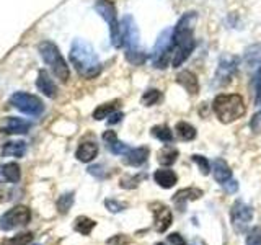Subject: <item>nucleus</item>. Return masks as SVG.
<instances>
[{
  "mask_svg": "<svg viewBox=\"0 0 261 245\" xmlns=\"http://www.w3.org/2000/svg\"><path fill=\"white\" fill-rule=\"evenodd\" d=\"M239 69V57L237 56H224L220 59L216 76H214V87H225L232 82L233 76Z\"/></svg>",
  "mask_w": 261,
  "mask_h": 245,
  "instance_id": "10",
  "label": "nucleus"
},
{
  "mask_svg": "<svg viewBox=\"0 0 261 245\" xmlns=\"http://www.w3.org/2000/svg\"><path fill=\"white\" fill-rule=\"evenodd\" d=\"M193 162L198 165V168L201 170V174L202 175H209V172H211V162L204 157V155H193Z\"/></svg>",
  "mask_w": 261,
  "mask_h": 245,
  "instance_id": "34",
  "label": "nucleus"
},
{
  "mask_svg": "<svg viewBox=\"0 0 261 245\" xmlns=\"http://www.w3.org/2000/svg\"><path fill=\"white\" fill-rule=\"evenodd\" d=\"M163 98L162 92L157 88H149V90H145L144 95L141 96V103L144 106H153V105H157L160 100Z\"/></svg>",
  "mask_w": 261,
  "mask_h": 245,
  "instance_id": "30",
  "label": "nucleus"
},
{
  "mask_svg": "<svg viewBox=\"0 0 261 245\" xmlns=\"http://www.w3.org/2000/svg\"><path fill=\"white\" fill-rule=\"evenodd\" d=\"M222 186L227 193H235L237 190H239V182H235V180L232 178V180H228L227 183H224Z\"/></svg>",
  "mask_w": 261,
  "mask_h": 245,
  "instance_id": "39",
  "label": "nucleus"
},
{
  "mask_svg": "<svg viewBox=\"0 0 261 245\" xmlns=\"http://www.w3.org/2000/svg\"><path fill=\"white\" fill-rule=\"evenodd\" d=\"M31 219V211L27 206H15L0 216V231H13L16 227L27 226Z\"/></svg>",
  "mask_w": 261,
  "mask_h": 245,
  "instance_id": "9",
  "label": "nucleus"
},
{
  "mask_svg": "<svg viewBox=\"0 0 261 245\" xmlns=\"http://www.w3.org/2000/svg\"><path fill=\"white\" fill-rule=\"evenodd\" d=\"M171 31L173 28L163 30L152 49V64L155 69H165L168 62H171Z\"/></svg>",
  "mask_w": 261,
  "mask_h": 245,
  "instance_id": "7",
  "label": "nucleus"
},
{
  "mask_svg": "<svg viewBox=\"0 0 261 245\" xmlns=\"http://www.w3.org/2000/svg\"><path fill=\"white\" fill-rule=\"evenodd\" d=\"M193 245H206V243H204L201 239H194V242H193Z\"/></svg>",
  "mask_w": 261,
  "mask_h": 245,
  "instance_id": "42",
  "label": "nucleus"
},
{
  "mask_svg": "<svg viewBox=\"0 0 261 245\" xmlns=\"http://www.w3.org/2000/svg\"><path fill=\"white\" fill-rule=\"evenodd\" d=\"M153 220H155V229L159 232H167V229L173 223L171 209L167 208L165 204H159L157 209H153Z\"/></svg>",
  "mask_w": 261,
  "mask_h": 245,
  "instance_id": "15",
  "label": "nucleus"
},
{
  "mask_svg": "<svg viewBox=\"0 0 261 245\" xmlns=\"http://www.w3.org/2000/svg\"><path fill=\"white\" fill-rule=\"evenodd\" d=\"M105 206L108 208V211H111V212H121V211H124L127 208V204L121 203V201H116V200H106Z\"/></svg>",
  "mask_w": 261,
  "mask_h": 245,
  "instance_id": "36",
  "label": "nucleus"
},
{
  "mask_svg": "<svg viewBox=\"0 0 261 245\" xmlns=\"http://www.w3.org/2000/svg\"><path fill=\"white\" fill-rule=\"evenodd\" d=\"M95 226H96L95 220L87 217V216H80L75 219V223H73V229H75V231L82 235H88L95 229Z\"/></svg>",
  "mask_w": 261,
  "mask_h": 245,
  "instance_id": "29",
  "label": "nucleus"
},
{
  "mask_svg": "<svg viewBox=\"0 0 261 245\" xmlns=\"http://www.w3.org/2000/svg\"><path fill=\"white\" fill-rule=\"evenodd\" d=\"M196 23H198V13L188 12L173 27V31H171V65L173 67H181L194 51Z\"/></svg>",
  "mask_w": 261,
  "mask_h": 245,
  "instance_id": "1",
  "label": "nucleus"
},
{
  "mask_svg": "<svg viewBox=\"0 0 261 245\" xmlns=\"http://www.w3.org/2000/svg\"><path fill=\"white\" fill-rule=\"evenodd\" d=\"M101 168H103L101 165H93V167L88 168V174H92L98 178H105V174H101Z\"/></svg>",
  "mask_w": 261,
  "mask_h": 245,
  "instance_id": "41",
  "label": "nucleus"
},
{
  "mask_svg": "<svg viewBox=\"0 0 261 245\" xmlns=\"http://www.w3.org/2000/svg\"><path fill=\"white\" fill-rule=\"evenodd\" d=\"M95 10L106 23H108L113 46L116 49H121L122 47V36H121V23L118 20L116 5H114L111 0H96Z\"/></svg>",
  "mask_w": 261,
  "mask_h": 245,
  "instance_id": "6",
  "label": "nucleus"
},
{
  "mask_svg": "<svg viewBox=\"0 0 261 245\" xmlns=\"http://www.w3.org/2000/svg\"><path fill=\"white\" fill-rule=\"evenodd\" d=\"M153 180L162 188H173L178 183V175L170 168H160L153 174Z\"/></svg>",
  "mask_w": 261,
  "mask_h": 245,
  "instance_id": "21",
  "label": "nucleus"
},
{
  "mask_svg": "<svg viewBox=\"0 0 261 245\" xmlns=\"http://www.w3.org/2000/svg\"><path fill=\"white\" fill-rule=\"evenodd\" d=\"M30 129H31L30 121H24L21 118H15V116L7 118L5 125L2 126V131L8 134H27Z\"/></svg>",
  "mask_w": 261,
  "mask_h": 245,
  "instance_id": "18",
  "label": "nucleus"
},
{
  "mask_svg": "<svg viewBox=\"0 0 261 245\" xmlns=\"http://www.w3.org/2000/svg\"><path fill=\"white\" fill-rule=\"evenodd\" d=\"M178 155H179V152H178L176 147H173V145H170V144H168V145L162 147V149L159 151V154H157V160H159L160 165H163V167H170V165H173V163L176 162Z\"/></svg>",
  "mask_w": 261,
  "mask_h": 245,
  "instance_id": "23",
  "label": "nucleus"
},
{
  "mask_svg": "<svg viewBox=\"0 0 261 245\" xmlns=\"http://www.w3.org/2000/svg\"><path fill=\"white\" fill-rule=\"evenodd\" d=\"M2 177H4V180H7L8 183H18L20 178H21L20 165L15 162L5 163V165L2 167Z\"/></svg>",
  "mask_w": 261,
  "mask_h": 245,
  "instance_id": "26",
  "label": "nucleus"
},
{
  "mask_svg": "<svg viewBox=\"0 0 261 245\" xmlns=\"http://www.w3.org/2000/svg\"><path fill=\"white\" fill-rule=\"evenodd\" d=\"M27 152V144L23 141H12V142H7L2 149V155L4 157H16L20 159Z\"/></svg>",
  "mask_w": 261,
  "mask_h": 245,
  "instance_id": "25",
  "label": "nucleus"
},
{
  "mask_svg": "<svg viewBox=\"0 0 261 245\" xmlns=\"http://www.w3.org/2000/svg\"><path fill=\"white\" fill-rule=\"evenodd\" d=\"M175 133H176L178 139H181V141H186V142L193 141V139H196V136H198V131H196V128L193 125H190V122H186V121L176 122Z\"/></svg>",
  "mask_w": 261,
  "mask_h": 245,
  "instance_id": "24",
  "label": "nucleus"
},
{
  "mask_svg": "<svg viewBox=\"0 0 261 245\" xmlns=\"http://www.w3.org/2000/svg\"><path fill=\"white\" fill-rule=\"evenodd\" d=\"M147 178V175L145 174H137V175H126V177H122L121 178V182H119V185L122 186V188H126V190H133V188H136L139 183L142 182V180H145Z\"/></svg>",
  "mask_w": 261,
  "mask_h": 245,
  "instance_id": "31",
  "label": "nucleus"
},
{
  "mask_svg": "<svg viewBox=\"0 0 261 245\" xmlns=\"http://www.w3.org/2000/svg\"><path fill=\"white\" fill-rule=\"evenodd\" d=\"M176 82L181 85L190 95H198L199 93V80L196 77V74L191 70H183L176 76Z\"/></svg>",
  "mask_w": 261,
  "mask_h": 245,
  "instance_id": "17",
  "label": "nucleus"
},
{
  "mask_svg": "<svg viewBox=\"0 0 261 245\" xmlns=\"http://www.w3.org/2000/svg\"><path fill=\"white\" fill-rule=\"evenodd\" d=\"M98 155V144L93 142V141H87V142H82L79 145V149L75 152V157L80 160V162H84V163H88V162H92L95 157Z\"/></svg>",
  "mask_w": 261,
  "mask_h": 245,
  "instance_id": "22",
  "label": "nucleus"
},
{
  "mask_svg": "<svg viewBox=\"0 0 261 245\" xmlns=\"http://www.w3.org/2000/svg\"><path fill=\"white\" fill-rule=\"evenodd\" d=\"M212 111L220 122L230 125L247 113V106H245L243 96L239 93H220L212 102Z\"/></svg>",
  "mask_w": 261,
  "mask_h": 245,
  "instance_id": "4",
  "label": "nucleus"
},
{
  "mask_svg": "<svg viewBox=\"0 0 261 245\" xmlns=\"http://www.w3.org/2000/svg\"><path fill=\"white\" fill-rule=\"evenodd\" d=\"M121 36H122V47L126 49V59L133 65H142L147 61V54L141 49V36H139V28L130 15H126L121 20Z\"/></svg>",
  "mask_w": 261,
  "mask_h": 245,
  "instance_id": "3",
  "label": "nucleus"
},
{
  "mask_svg": "<svg viewBox=\"0 0 261 245\" xmlns=\"http://www.w3.org/2000/svg\"><path fill=\"white\" fill-rule=\"evenodd\" d=\"M108 243L110 245H129L130 239H129L127 235H124V234H118V235H114L113 239H110Z\"/></svg>",
  "mask_w": 261,
  "mask_h": 245,
  "instance_id": "37",
  "label": "nucleus"
},
{
  "mask_svg": "<svg viewBox=\"0 0 261 245\" xmlns=\"http://www.w3.org/2000/svg\"><path fill=\"white\" fill-rule=\"evenodd\" d=\"M70 64L85 79H95L101 72V62L98 59L93 46L85 39H75L69 53Z\"/></svg>",
  "mask_w": 261,
  "mask_h": 245,
  "instance_id": "2",
  "label": "nucleus"
},
{
  "mask_svg": "<svg viewBox=\"0 0 261 245\" xmlns=\"http://www.w3.org/2000/svg\"><path fill=\"white\" fill-rule=\"evenodd\" d=\"M149 147L141 145V147H130L129 152L124 155L122 162L129 167H142L144 163L149 159Z\"/></svg>",
  "mask_w": 261,
  "mask_h": 245,
  "instance_id": "14",
  "label": "nucleus"
},
{
  "mask_svg": "<svg viewBox=\"0 0 261 245\" xmlns=\"http://www.w3.org/2000/svg\"><path fill=\"white\" fill-rule=\"evenodd\" d=\"M202 190H199V188H183V190H179L173 194V203H175V206L179 209V211H185L186 208V204L190 203V201H196V200H199L201 196H202Z\"/></svg>",
  "mask_w": 261,
  "mask_h": 245,
  "instance_id": "12",
  "label": "nucleus"
},
{
  "mask_svg": "<svg viewBox=\"0 0 261 245\" xmlns=\"http://www.w3.org/2000/svg\"><path fill=\"white\" fill-rule=\"evenodd\" d=\"M103 141L106 144V147L110 149L111 154L114 155H121V157H124V155L129 152L130 147L126 144V142H122L118 139V134L114 133V131L108 129V131H105L103 133Z\"/></svg>",
  "mask_w": 261,
  "mask_h": 245,
  "instance_id": "13",
  "label": "nucleus"
},
{
  "mask_svg": "<svg viewBox=\"0 0 261 245\" xmlns=\"http://www.w3.org/2000/svg\"><path fill=\"white\" fill-rule=\"evenodd\" d=\"M212 175H214V180L219 185H224L228 180H232V170L227 165L225 160L216 159L212 162Z\"/></svg>",
  "mask_w": 261,
  "mask_h": 245,
  "instance_id": "19",
  "label": "nucleus"
},
{
  "mask_svg": "<svg viewBox=\"0 0 261 245\" xmlns=\"http://www.w3.org/2000/svg\"><path fill=\"white\" fill-rule=\"evenodd\" d=\"M247 245H261V227H253L248 232Z\"/></svg>",
  "mask_w": 261,
  "mask_h": 245,
  "instance_id": "35",
  "label": "nucleus"
},
{
  "mask_svg": "<svg viewBox=\"0 0 261 245\" xmlns=\"http://www.w3.org/2000/svg\"><path fill=\"white\" fill-rule=\"evenodd\" d=\"M33 237L35 235H33L31 232H23V234L10 237V239H5L2 242V245H28L33 240Z\"/></svg>",
  "mask_w": 261,
  "mask_h": 245,
  "instance_id": "33",
  "label": "nucleus"
},
{
  "mask_svg": "<svg viewBox=\"0 0 261 245\" xmlns=\"http://www.w3.org/2000/svg\"><path fill=\"white\" fill-rule=\"evenodd\" d=\"M10 105L28 116H41L44 113V103L36 95L16 92L10 96Z\"/></svg>",
  "mask_w": 261,
  "mask_h": 245,
  "instance_id": "8",
  "label": "nucleus"
},
{
  "mask_svg": "<svg viewBox=\"0 0 261 245\" xmlns=\"http://www.w3.org/2000/svg\"><path fill=\"white\" fill-rule=\"evenodd\" d=\"M121 102L119 100H114V102H110V103H103V105H100L98 108L93 111V118L95 119H105V118H110L111 114L116 111V108H118V105H119Z\"/></svg>",
  "mask_w": 261,
  "mask_h": 245,
  "instance_id": "27",
  "label": "nucleus"
},
{
  "mask_svg": "<svg viewBox=\"0 0 261 245\" xmlns=\"http://www.w3.org/2000/svg\"><path fill=\"white\" fill-rule=\"evenodd\" d=\"M230 219H232L233 231L239 234H243L248 229V224L253 219V211L243 201H235L232 206V211H230Z\"/></svg>",
  "mask_w": 261,
  "mask_h": 245,
  "instance_id": "11",
  "label": "nucleus"
},
{
  "mask_svg": "<svg viewBox=\"0 0 261 245\" xmlns=\"http://www.w3.org/2000/svg\"><path fill=\"white\" fill-rule=\"evenodd\" d=\"M73 204V193H64L59 196V200H57V209H59L61 214H67V212L70 211Z\"/></svg>",
  "mask_w": 261,
  "mask_h": 245,
  "instance_id": "32",
  "label": "nucleus"
},
{
  "mask_svg": "<svg viewBox=\"0 0 261 245\" xmlns=\"http://www.w3.org/2000/svg\"><path fill=\"white\" fill-rule=\"evenodd\" d=\"M38 49H39L41 57H43V61L51 67L54 77L65 84V82L70 79V70H69L67 62H65V59L59 51V47L54 43H51V41H43V43L38 46Z\"/></svg>",
  "mask_w": 261,
  "mask_h": 245,
  "instance_id": "5",
  "label": "nucleus"
},
{
  "mask_svg": "<svg viewBox=\"0 0 261 245\" xmlns=\"http://www.w3.org/2000/svg\"><path fill=\"white\" fill-rule=\"evenodd\" d=\"M245 64L251 72L261 70V44H253L245 51Z\"/></svg>",
  "mask_w": 261,
  "mask_h": 245,
  "instance_id": "20",
  "label": "nucleus"
},
{
  "mask_svg": "<svg viewBox=\"0 0 261 245\" xmlns=\"http://www.w3.org/2000/svg\"><path fill=\"white\" fill-rule=\"evenodd\" d=\"M122 116H124V114H122L121 111H114L108 118V125H116V122H119L122 119Z\"/></svg>",
  "mask_w": 261,
  "mask_h": 245,
  "instance_id": "40",
  "label": "nucleus"
},
{
  "mask_svg": "<svg viewBox=\"0 0 261 245\" xmlns=\"http://www.w3.org/2000/svg\"><path fill=\"white\" fill-rule=\"evenodd\" d=\"M150 133L155 139H159L160 142H165V144H170L173 142V133H171V129L167 126V125H157L150 129Z\"/></svg>",
  "mask_w": 261,
  "mask_h": 245,
  "instance_id": "28",
  "label": "nucleus"
},
{
  "mask_svg": "<svg viewBox=\"0 0 261 245\" xmlns=\"http://www.w3.org/2000/svg\"><path fill=\"white\" fill-rule=\"evenodd\" d=\"M155 245H165V243H155Z\"/></svg>",
  "mask_w": 261,
  "mask_h": 245,
  "instance_id": "43",
  "label": "nucleus"
},
{
  "mask_svg": "<svg viewBox=\"0 0 261 245\" xmlns=\"http://www.w3.org/2000/svg\"><path fill=\"white\" fill-rule=\"evenodd\" d=\"M168 242H170V243H173V245H188L186 239H183V235H179L178 232L170 234V235H168Z\"/></svg>",
  "mask_w": 261,
  "mask_h": 245,
  "instance_id": "38",
  "label": "nucleus"
},
{
  "mask_svg": "<svg viewBox=\"0 0 261 245\" xmlns=\"http://www.w3.org/2000/svg\"><path fill=\"white\" fill-rule=\"evenodd\" d=\"M36 87L43 95L49 98H56L57 96V87L54 84V80L51 79L47 70H39L38 79H36Z\"/></svg>",
  "mask_w": 261,
  "mask_h": 245,
  "instance_id": "16",
  "label": "nucleus"
}]
</instances>
